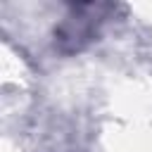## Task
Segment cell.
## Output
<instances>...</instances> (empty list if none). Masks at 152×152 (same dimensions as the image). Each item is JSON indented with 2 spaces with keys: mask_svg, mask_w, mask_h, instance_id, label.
Instances as JSON below:
<instances>
[{
  "mask_svg": "<svg viewBox=\"0 0 152 152\" xmlns=\"http://www.w3.org/2000/svg\"><path fill=\"white\" fill-rule=\"evenodd\" d=\"M95 10H97L95 5L74 7V14H69L55 31L59 50L74 52V50H81L88 40H93V36H95V19H97V17H93Z\"/></svg>",
  "mask_w": 152,
  "mask_h": 152,
  "instance_id": "1",
  "label": "cell"
}]
</instances>
